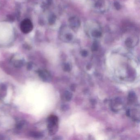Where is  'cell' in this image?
I'll list each match as a JSON object with an SVG mask.
<instances>
[{
  "mask_svg": "<svg viewBox=\"0 0 140 140\" xmlns=\"http://www.w3.org/2000/svg\"><path fill=\"white\" fill-rule=\"evenodd\" d=\"M24 125V123L23 122H19L17 125V128L18 129L22 128L23 125Z\"/></svg>",
  "mask_w": 140,
  "mask_h": 140,
  "instance_id": "cell-13",
  "label": "cell"
},
{
  "mask_svg": "<svg viewBox=\"0 0 140 140\" xmlns=\"http://www.w3.org/2000/svg\"><path fill=\"white\" fill-rule=\"evenodd\" d=\"M7 87L4 84L0 86V100L3 99L7 94Z\"/></svg>",
  "mask_w": 140,
  "mask_h": 140,
  "instance_id": "cell-4",
  "label": "cell"
},
{
  "mask_svg": "<svg viewBox=\"0 0 140 140\" xmlns=\"http://www.w3.org/2000/svg\"><path fill=\"white\" fill-rule=\"evenodd\" d=\"M64 69L66 72L70 71V67L69 64H67H67H65V65H64Z\"/></svg>",
  "mask_w": 140,
  "mask_h": 140,
  "instance_id": "cell-12",
  "label": "cell"
},
{
  "mask_svg": "<svg viewBox=\"0 0 140 140\" xmlns=\"http://www.w3.org/2000/svg\"><path fill=\"white\" fill-rule=\"evenodd\" d=\"M126 44L128 47H131L132 44V41L130 39H128L126 41Z\"/></svg>",
  "mask_w": 140,
  "mask_h": 140,
  "instance_id": "cell-10",
  "label": "cell"
},
{
  "mask_svg": "<svg viewBox=\"0 0 140 140\" xmlns=\"http://www.w3.org/2000/svg\"><path fill=\"white\" fill-rule=\"evenodd\" d=\"M93 36L96 37H99L101 36V33L98 31H95L92 33Z\"/></svg>",
  "mask_w": 140,
  "mask_h": 140,
  "instance_id": "cell-11",
  "label": "cell"
},
{
  "mask_svg": "<svg viewBox=\"0 0 140 140\" xmlns=\"http://www.w3.org/2000/svg\"><path fill=\"white\" fill-rule=\"evenodd\" d=\"M33 65L31 63L29 62V63H28L27 66V68L28 70H31L32 68Z\"/></svg>",
  "mask_w": 140,
  "mask_h": 140,
  "instance_id": "cell-16",
  "label": "cell"
},
{
  "mask_svg": "<svg viewBox=\"0 0 140 140\" xmlns=\"http://www.w3.org/2000/svg\"><path fill=\"white\" fill-rule=\"evenodd\" d=\"M48 129L49 133L53 135L56 133L58 129L59 118L55 115H51L48 118Z\"/></svg>",
  "mask_w": 140,
  "mask_h": 140,
  "instance_id": "cell-1",
  "label": "cell"
},
{
  "mask_svg": "<svg viewBox=\"0 0 140 140\" xmlns=\"http://www.w3.org/2000/svg\"><path fill=\"white\" fill-rule=\"evenodd\" d=\"M55 16H52L51 17V18H50L49 20V23L51 24H53L55 22Z\"/></svg>",
  "mask_w": 140,
  "mask_h": 140,
  "instance_id": "cell-14",
  "label": "cell"
},
{
  "mask_svg": "<svg viewBox=\"0 0 140 140\" xmlns=\"http://www.w3.org/2000/svg\"><path fill=\"white\" fill-rule=\"evenodd\" d=\"M31 137L35 138H41L43 136L42 133L40 131H32L30 133Z\"/></svg>",
  "mask_w": 140,
  "mask_h": 140,
  "instance_id": "cell-5",
  "label": "cell"
},
{
  "mask_svg": "<svg viewBox=\"0 0 140 140\" xmlns=\"http://www.w3.org/2000/svg\"><path fill=\"white\" fill-rule=\"evenodd\" d=\"M114 6H115V7H116V8L117 10H120V9L121 5L118 2H116L114 3Z\"/></svg>",
  "mask_w": 140,
  "mask_h": 140,
  "instance_id": "cell-15",
  "label": "cell"
},
{
  "mask_svg": "<svg viewBox=\"0 0 140 140\" xmlns=\"http://www.w3.org/2000/svg\"><path fill=\"white\" fill-rule=\"evenodd\" d=\"M72 97V94L69 92H66L65 93V98L67 101H69Z\"/></svg>",
  "mask_w": 140,
  "mask_h": 140,
  "instance_id": "cell-7",
  "label": "cell"
},
{
  "mask_svg": "<svg viewBox=\"0 0 140 140\" xmlns=\"http://www.w3.org/2000/svg\"><path fill=\"white\" fill-rule=\"evenodd\" d=\"M24 63L22 60H18L16 61L14 63V66L17 68H20L23 66Z\"/></svg>",
  "mask_w": 140,
  "mask_h": 140,
  "instance_id": "cell-6",
  "label": "cell"
},
{
  "mask_svg": "<svg viewBox=\"0 0 140 140\" xmlns=\"http://www.w3.org/2000/svg\"><path fill=\"white\" fill-rule=\"evenodd\" d=\"M72 36L70 35V34H69L68 35H67V38L69 40H71V39H72Z\"/></svg>",
  "mask_w": 140,
  "mask_h": 140,
  "instance_id": "cell-18",
  "label": "cell"
},
{
  "mask_svg": "<svg viewBox=\"0 0 140 140\" xmlns=\"http://www.w3.org/2000/svg\"><path fill=\"white\" fill-rule=\"evenodd\" d=\"M38 75L43 81L48 82L51 80V76L48 71L44 70H39L37 72Z\"/></svg>",
  "mask_w": 140,
  "mask_h": 140,
  "instance_id": "cell-3",
  "label": "cell"
},
{
  "mask_svg": "<svg viewBox=\"0 0 140 140\" xmlns=\"http://www.w3.org/2000/svg\"><path fill=\"white\" fill-rule=\"evenodd\" d=\"M33 26L30 20L25 19L22 22L20 25V29L23 33H29L33 29Z\"/></svg>",
  "mask_w": 140,
  "mask_h": 140,
  "instance_id": "cell-2",
  "label": "cell"
},
{
  "mask_svg": "<svg viewBox=\"0 0 140 140\" xmlns=\"http://www.w3.org/2000/svg\"><path fill=\"white\" fill-rule=\"evenodd\" d=\"M129 98L130 101H133L135 98V94L134 93V92H130L129 94Z\"/></svg>",
  "mask_w": 140,
  "mask_h": 140,
  "instance_id": "cell-8",
  "label": "cell"
},
{
  "mask_svg": "<svg viewBox=\"0 0 140 140\" xmlns=\"http://www.w3.org/2000/svg\"><path fill=\"white\" fill-rule=\"evenodd\" d=\"M98 45L96 42H94L92 46V50L93 51H96L98 49Z\"/></svg>",
  "mask_w": 140,
  "mask_h": 140,
  "instance_id": "cell-9",
  "label": "cell"
},
{
  "mask_svg": "<svg viewBox=\"0 0 140 140\" xmlns=\"http://www.w3.org/2000/svg\"><path fill=\"white\" fill-rule=\"evenodd\" d=\"M81 54L83 56H87V55H88V52H87L86 50H84V51H82V52Z\"/></svg>",
  "mask_w": 140,
  "mask_h": 140,
  "instance_id": "cell-17",
  "label": "cell"
}]
</instances>
